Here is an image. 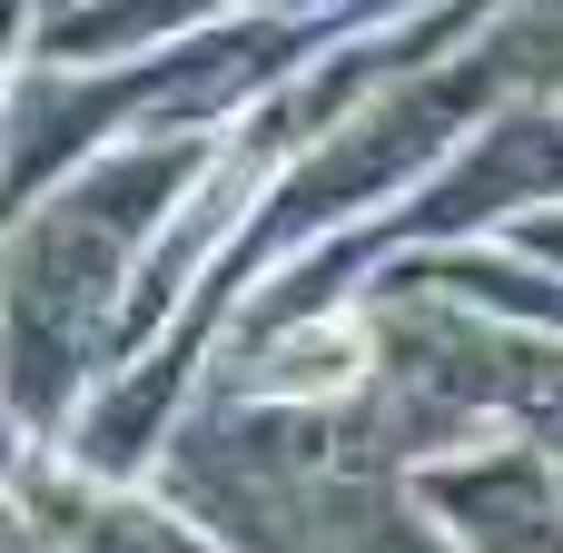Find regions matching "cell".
I'll list each match as a JSON object with an SVG mask.
<instances>
[{
    "label": "cell",
    "mask_w": 563,
    "mask_h": 553,
    "mask_svg": "<svg viewBox=\"0 0 563 553\" xmlns=\"http://www.w3.org/2000/svg\"><path fill=\"white\" fill-rule=\"evenodd\" d=\"M346 376H366V327L356 317H327L317 336H297L277 356V396H336Z\"/></svg>",
    "instance_id": "6da1fadb"
}]
</instances>
